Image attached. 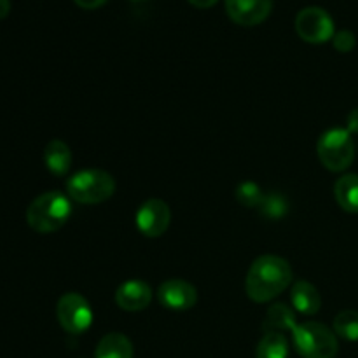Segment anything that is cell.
Instances as JSON below:
<instances>
[{"mask_svg":"<svg viewBox=\"0 0 358 358\" xmlns=\"http://www.w3.org/2000/svg\"><path fill=\"white\" fill-rule=\"evenodd\" d=\"M136 227L147 238H159L171 222L170 206L161 199H147L136 212Z\"/></svg>","mask_w":358,"mask_h":358,"instance_id":"cell-8","label":"cell"},{"mask_svg":"<svg viewBox=\"0 0 358 358\" xmlns=\"http://www.w3.org/2000/svg\"><path fill=\"white\" fill-rule=\"evenodd\" d=\"M56 318L63 331L79 336L90 329L91 322H93V310L86 297L76 292H69L62 296V299L56 304Z\"/></svg>","mask_w":358,"mask_h":358,"instance_id":"cell-6","label":"cell"},{"mask_svg":"<svg viewBox=\"0 0 358 358\" xmlns=\"http://www.w3.org/2000/svg\"><path fill=\"white\" fill-rule=\"evenodd\" d=\"M273 0H226L227 16L241 27H255L269 16Z\"/></svg>","mask_w":358,"mask_h":358,"instance_id":"cell-10","label":"cell"},{"mask_svg":"<svg viewBox=\"0 0 358 358\" xmlns=\"http://www.w3.org/2000/svg\"><path fill=\"white\" fill-rule=\"evenodd\" d=\"M72 215V205L65 194L49 191L37 196L27 210V222L35 233L49 234L62 229Z\"/></svg>","mask_w":358,"mask_h":358,"instance_id":"cell-2","label":"cell"},{"mask_svg":"<svg viewBox=\"0 0 358 358\" xmlns=\"http://www.w3.org/2000/svg\"><path fill=\"white\" fill-rule=\"evenodd\" d=\"M290 301H292L294 310L303 315H315L322 308L320 292H318L313 283L304 282V280L294 283L292 292H290Z\"/></svg>","mask_w":358,"mask_h":358,"instance_id":"cell-12","label":"cell"},{"mask_svg":"<svg viewBox=\"0 0 358 358\" xmlns=\"http://www.w3.org/2000/svg\"><path fill=\"white\" fill-rule=\"evenodd\" d=\"M189 3L198 7V9H208V7L215 6L217 0H189Z\"/></svg>","mask_w":358,"mask_h":358,"instance_id":"cell-24","label":"cell"},{"mask_svg":"<svg viewBox=\"0 0 358 358\" xmlns=\"http://www.w3.org/2000/svg\"><path fill=\"white\" fill-rule=\"evenodd\" d=\"M334 198L345 212L358 213V175H343L334 185Z\"/></svg>","mask_w":358,"mask_h":358,"instance_id":"cell-15","label":"cell"},{"mask_svg":"<svg viewBox=\"0 0 358 358\" xmlns=\"http://www.w3.org/2000/svg\"><path fill=\"white\" fill-rule=\"evenodd\" d=\"M152 301V290L142 280H128L115 292V303L124 311H142Z\"/></svg>","mask_w":358,"mask_h":358,"instance_id":"cell-11","label":"cell"},{"mask_svg":"<svg viewBox=\"0 0 358 358\" xmlns=\"http://www.w3.org/2000/svg\"><path fill=\"white\" fill-rule=\"evenodd\" d=\"M133 345L124 334L110 332L100 339L94 358H133Z\"/></svg>","mask_w":358,"mask_h":358,"instance_id":"cell-14","label":"cell"},{"mask_svg":"<svg viewBox=\"0 0 358 358\" xmlns=\"http://www.w3.org/2000/svg\"><path fill=\"white\" fill-rule=\"evenodd\" d=\"M69 198L80 205H96L107 201L115 192V180L110 173L98 168L77 171L66 182Z\"/></svg>","mask_w":358,"mask_h":358,"instance_id":"cell-3","label":"cell"},{"mask_svg":"<svg viewBox=\"0 0 358 358\" xmlns=\"http://www.w3.org/2000/svg\"><path fill=\"white\" fill-rule=\"evenodd\" d=\"M292 268L278 255H261L250 266L245 292L254 303H269L292 283Z\"/></svg>","mask_w":358,"mask_h":358,"instance_id":"cell-1","label":"cell"},{"mask_svg":"<svg viewBox=\"0 0 358 358\" xmlns=\"http://www.w3.org/2000/svg\"><path fill=\"white\" fill-rule=\"evenodd\" d=\"M334 332L346 341H358V311H341L334 320Z\"/></svg>","mask_w":358,"mask_h":358,"instance_id":"cell-18","label":"cell"},{"mask_svg":"<svg viewBox=\"0 0 358 358\" xmlns=\"http://www.w3.org/2000/svg\"><path fill=\"white\" fill-rule=\"evenodd\" d=\"M294 346L303 358H334L338 355V336L318 322L297 324L292 331Z\"/></svg>","mask_w":358,"mask_h":358,"instance_id":"cell-4","label":"cell"},{"mask_svg":"<svg viewBox=\"0 0 358 358\" xmlns=\"http://www.w3.org/2000/svg\"><path fill=\"white\" fill-rule=\"evenodd\" d=\"M332 42H334V48L338 49L339 52H350L357 44V38L353 35V31L350 30H341L338 34H334L332 37Z\"/></svg>","mask_w":358,"mask_h":358,"instance_id":"cell-21","label":"cell"},{"mask_svg":"<svg viewBox=\"0 0 358 358\" xmlns=\"http://www.w3.org/2000/svg\"><path fill=\"white\" fill-rule=\"evenodd\" d=\"M296 30L310 44H324L334 37V21L320 7H306L296 17Z\"/></svg>","mask_w":358,"mask_h":358,"instance_id":"cell-7","label":"cell"},{"mask_svg":"<svg viewBox=\"0 0 358 358\" xmlns=\"http://www.w3.org/2000/svg\"><path fill=\"white\" fill-rule=\"evenodd\" d=\"M348 129L350 133H358V108L350 112L348 115Z\"/></svg>","mask_w":358,"mask_h":358,"instance_id":"cell-23","label":"cell"},{"mask_svg":"<svg viewBox=\"0 0 358 358\" xmlns=\"http://www.w3.org/2000/svg\"><path fill=\"white\" fill-rule=\"evenodd\" d=\"M296 315H294L292 308L287 304L278 303L273 304L268 310L264 318V329L266 332H283V331H294L296 329Z\"/></svg>","mask_w":358,"mask_h":358,"instance_id":"cell-16","label":"cell"},{"mask_svg":"<svg viewBox=\"0 0 358 358\" xmlns=\"http://www.w3.org/2000/svg\"><path fill=\"white\" fill-rule=\"evenodd\" d=\"M73 2L79 7H83V9H96V7L103 6L107 0H73Z\"/></svg>","mask_w":358,"mask_h":358,"instance_id":"cell-22","label":"cell"},{"mask_svg":"<svg viewBox=\"0 0 358 358\" xmlns=\"http://www.w3.org/2000/svg\"><path fill=\"white\" fill-rule=\"evenodd\" d=\"M234 196H236L238 203H240V205H243L245 208H255V206L261 205L262 198H264V194H262V191L259 189V185L255 184V182H250V180L243 182V184L238 185Z\"/></svg>","mask_w":358,"mask_h":358,"instance_id":"cell-19","label":"cell"},{"mask_svg":"<svg viewBox=\"0 0 358 358\" xmlns=\"http://www.w3.org/2000/svg\"><path fill=\"white\" fill-rule=\"evenodd\" d=\"M159 303L168 310L185 311L198 303V290L192 283L182 278H170L161 283L157 290Z\"/></svg>","mask_w":358,"mask_h":358,"instance_id":"cell-9","label":"cell"},{"mask_svg":"<svg viewBox=\"0 0 358 358\" xmlns=\"http://www.w3.org/2000/svg\"><path fill=\"white\" fill-rule=\"evenodd\" d=\"M44 163L48 170L56 177H63L69 173L72 166V152L70 147L63 140L55 138L45 145L44 149Z\"/></svg>","mask_w":358,"mask_h":358,"instance_id":"cell-13","label":"cell"},{"mask_svg":"<svg viewBox=\"0 0 358 358\" xmlns=\"http://www.w3.org/2000/svg\"><path fill=\"white\" fill-rule=\"evenodd\" d=\"M317 154L320 163L329 171H345L355 159V145L352 133L345 128H332L320 136L317 143Z\"/></svg>","mask_w":358,"mask_h":358,"instance_id":"cell-5","label":"cell"},{"mask_svg":"<svg viewBox=\"0 0 358 358\" xmlns=\"http://www.w3.org/2000/svg\"><path fill=\"white\" fill-rule=\"evenodd\" d=\"M289 341L283 332H266L257 346V358H287Z\"/></svg>","mask_w":358,"mask_h":358,"instance_id":"cell-17","label":"cell"},{"mask_svg":"<svg viewBox=\"0 0 358 358\" xmlns=\"http://www.w3.org/2000/svg\"><path fill=\"white\" fill-rule=\"evenodd\" d=\"M259 208H262V213L269 219H280L287 212V203L280 194H268L262 198Z\"/></svg>","mask_w":358,"mask_h":358,"instance_id":"cell-20","label":"cell"},{"mask_svg":"<svg viewBox=\"0 0 358 358\" xmlns=\"http://www.w3.org/2000/svg\"><path fill=\"white\" fill-rule=\"evenodd\" d=\"M9 10H10V2H9V0H0V20L7 17Z\"/></svg>","mask_w":358,"mask_h":358,"instance_id":"cell-25","label":"cell"}]
</instances>
